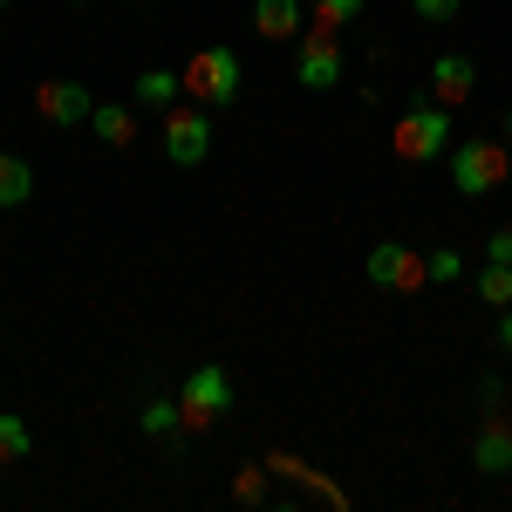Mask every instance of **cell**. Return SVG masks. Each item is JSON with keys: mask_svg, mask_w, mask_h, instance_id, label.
Masks as SVG:
<instances>
[{"mask_svg": "<svg viewBox=\"0 0 512 512\" xmlns=\"http://www.w3.org/2000/svg\"><path fill=\"white\" fill-rule=\"evenodd\" d=\"M390 151L396 164H431L451 151V110L437 103V96H424V103H403V117H396L390 130Z\"/></svg>", "mask_w": 512, "mask_h": 512, "instance_id": "cell-1", "label": "cell"}, {"mask_svg": "<svg viewBox=\"0 0 512 512\" xmlns=\"http://www.w3.org/2000/svg\"><path fill=\"white\" fill-rule=\"evenodd\" d=\"M239 403V383L226 362H198V369H185V390H178V410H185V437L212 431L226 410Z\"/></svg>", "mask_w": 512, "mask_h": 512, "instance_id": "cell-2", "label": "cell"}, {"mask_svg": "<svg viewBox=\"0 0 512 512\" xmlns=\"http://www.w3.org/2000/svg\"><path fill=\"white\" fill-rule=\"evenodd\" d=\"M444 158H451V185L465 198H485V192H499V185H512V151L499 137H465Z\"/></svg>", "mask_w": 512, "mask_h": 512, "instance_id": "cell-3", "label": "cell"}, {"mask_svg": "<svg viewBox=\"0 0 512 512\" xmlns=\"http://www.w3.org/2000/svg\"><path fill=\"white\" fill-rule=\"evenodd\" d=\"M185 96L205 103V110H233L239 103V55L226 48V41L198 48L192 62H185Z\"/></svg>", "mask_w": 512, "mask_h": 512, "instance_id": "cell-4", "label": "cell"}, {"mask_svg": "<svg viewBox=\"0 0 512 512\" xmlns=\"http://www.w3.org/2000/svg\"><path fill=\"white\" fill-rule=\"evenodd\" d=\"M294 76H301V89H335V82L349 76L342 28H321V21H308V28H301V41H294Z\"/></svg>", "mask_w": 512, "mask_h": 512, "instance_id": "cell-5", "label": "cell"}, {"mask_svg": "<svg viewBox=\"0 0 512 512\" xmlns=\"http://www.w3.org/2000/svg\"><path fill=\"white\" fill-rule=\"evenodd\" d=\"M362 274L376 280L383 294H424V287H431V260H424L410 239H383V246H369Z\"/></svg>", "mask_w": 512, "mask_h": 512, "instance_id": "cell-6", "label": "cell"}, {"mask_svg": "<svg viewBox=\"0 0 512 512\" xmlns=\"http://www.w3.org/2000/svg\"><path fill=\"white\" fill-rule=\"evenodd\" d=\"M164 158L178 164V171H192V164L212 158V110H205V103L185 96V110H178V103L164 110Z\"/></svg>", "mask_w": 512, "mask_h": 512, "instance_id": "cell-7", "label": "cell"}, {"mask_svg": "<svg viewBox=\"0 0 512 512\" xmlns=\"http://www.w3.org/2000/svg\"><path fill=\"white\" fill-rule=\"evenodd\" d=\"M35 117L55 123V130H82V123L96 117V96H89L76 76H48L35 89Z\"/></svg>", "mask_w": 512, "mask_h": 512, "instance_id": "cell-8", "label": "cell"}, {"mask_svg": "<svg viewBox=\"0 0 512 512\" xmlns=\"http://www.w3.org/2000/svg\"><path fill=\"white\" fill-rule=\"evenodd\" d=\"M472 89H478V62H472V55H437V62H431V96L444 103V110L472 103Z\"/></svg>", "mask_w": 512, "mask_h": 512, "instance_id": "cell-9", "label": "cell"}, {"mask_svg": "<svg viewBox=\"0 0 512 512\" xmlns=\"http://www.w3.org/2000/svg\"><path fill=\"white\" fill-rule=\"evenodd\" d=\"M472 465L485 478H506L512 472V417H485L472 437Z\"/></svg>", "mask_w": 512, "mask_h": 512, "instance_id": "cell-10", "label": "cell"}, {"mask_svg": "<svg viewBox=\"0 0 512 512\" xmlns=\"http://www.w3.org/2000/svg\"><path fill=\"white\" fill-rule=\"evenodd\" d=\"M253 28H260V41H301L308 0H253Z\"/></svg>", "mask_w": 512, "mask_h": 512, "instance_id": "cell-11", "label": "cell"}, {"mask_svg": "<svg viewBox=\"0 0 512 512\" xmlns=\"http://www.w3.org/2000/svg\"><path fill=\"white\" fill-rule=\"evenodd\" d=\"M89 130H96V144H103V151H130V144H137V117H130L123 103H96Z\"/></svg>", "mask_w": 512, "mask_h": 512, "instance_id": "cell-12", "label": "cell"}, {"mask_svg": "<svg viewBox=\"0 0 512 512\" xmlns=\"http://www.w3.org/2000/svg\"><path fill=\"white\" fill-rule=\"evenodd\" d=\"M28 198H35V164L0 151V212H21Z\"/></svg>", "mask_w": 512, "mask_h": 512, "instance_id": "cell-13", "label": "cell"}, {"mask_svg": "<svg viewBox=\"0 0 512 512\" xmlns=\"http://www.w3.org/2000/svg\"><path fill=\"white\" fill-rule=\"evenodd\" d=\"M178 96H185V76H178V69H144V76H137V103H144V110H171Z\"/></svg>", "mask_w": 512, "mask_h": 512, "instance_id": "cell-14", "label": "cell"}, {"mask_svg": "<svg viewBox=\"0 0 512 512\" xmlns=\"http://www.w3.org/2000/svg\"><path fill=\"white\" fill-rule=\"evenodd\" d=\"M137 424H144V437H164L171 444V437H185V410H178V396H158V403H144Z\"/></svg>", "mask_w": 512, "mask_h": 512, "instance_id": "cell-15", "label": "cell"}, {"mask_svg": "<svg viewBox=\"0 0 512 512\" xmlns=\"http://www.w3.org/2000/svg\"><path fill=\"white\" fill-rule=\"evenodd\" d=\"M28 451H35V431H28L14 410H0V472H7V465H21Z\"/></svg>", "mask_w": 512, "mask_h": 512, "instance_id": "cell-16", "label": "cell"}, {"mask_svg": "<svg viewBox=\"0 0 512 512\" xmlns=\"http://www.w3.org/2000/svg\"><path fill=\"white\" fill-rule=\"evenodd\" d=\"M478 301H485V308H512V267L485 260V274H478Z\"/></svg>", "mask_w": 512, "mask_h": 512, "instance_id": "cell-17", "label": "cell"}, {"mask_svg": "<svg viewBox=\"0 0 512 512\" xmlns=\"http://www.w3.org/2000/svg\"><path fill=\"white\" fill-rule=\"evenodd\" d=\"M267 478H274L267 465H239L233 472V499L239 506H267Z\"/></svg>", "mask_w": 512, "mask_h": 512, "instance_id": "cell-18", "label": "cell"}, {"mask_svg": "<svg viewBox=\"0 0 512 512\" xmlns=\"http://www.w3.org/2000/svg\"><path fill=\"white\" fill-rule=\"evenodd\" d=\"M362 7H369V0H308V21H321V28H349Z\"/></svg>", "mask_w": 512, "mask_h": 512, "instance_id": "cell-19", "label": "cell"}, {"mask_svg": "<svg viewBox=\"0 0 512 512\" xmlns=\"http://www.w3.org/2000/svg\"><path fill=\"white\" fill-rule=\"evenodd\" d=\"M424 260H431V287L465 280V253H458V246H437V253H424Z\"/></svg>", "mask_w": 512, "mask_h": 512, "instance_id": "cell-20", "label": "cell"}, {"mask_svg": "<svg viewBox=\"0 0 512 512\" xmlns=\"http://www.w3.org/2000/svg\"><path fill=\"white\" fill-rule=\"evenodd\" d=\"M417 21H458V0H410Z\"/></svg>", "mask_w": 512, "mask_h": 512, "instance_id": "cell-21", "label": "cell"}, {"mask_svg": "<svg viewBox=\"0 0 512 512\" xmlns=\"http://www.w3.org/2000/svg\"><path fill=\"white\" fill-rule=\"evenodd\" d=\"M485 260H499V267H512V226H499V233L485 239Z\"/></svg>", "mask_w": 512, "mask_h": 512, "instance_id": "cell-22", "label": "cell"}, {"mask_svg": "<svg viewBox=\"0 0 512 512\" xmlns=\"http://www.w3.org/2000/svg\"><path fill=\"white\" fill-rule=\"evenodd\" d=\"M499 349H512V308H499Z\"/></svg>", "mask_w": 512, "mask_h": 512, "instance_id": "cell-23", "label": "cell"}, {"mask_svg": "<svg viewBox=\"0 0 512 512\" xmlns=\"http://www.w3.org/2000/svg\"><path fill=\"white\" fill-rule=\"evenodd\" d=\"M506 130H512V103H506Z\"/></svg>", "mask_w": 512, "mask_h": 512, "instance_id": "cell-24", "label": "cell"}, {"mask_svg": "<svg viewBox=\"0 0 512 512\" xmlns=\"http://www.w3.org/2000/svg\"><path fill=\"white\" fill-rule=\"evenodd\" d=\"M0 7H14V0H0Z\"/></svg>", "mask_w": 512, "mask_h": 512, "instance_id": "cell-25", "label": "cell"}, {"mask_svg": "<svg viewBox=\"0 0 512 512\" xmlns=\"http://www.w3.org/2000/svg\"><path fill=\"white\" fill-rule=\"evenodd\" d=\"M69 7H82V0H69Z\"/></svg>", "mask_w": 512, "mask_h": 512, "instance_id": "cell-26", "label": "cell"}, {"mask_svg": "<svg viewBox=\"0 0 512 512\" xmlns=\"http://www.w3.org/2000/svg\"><path fill=\"white\" fill-rule=\"evenodd\" d=\"M506 403H512V396H506Z\"/></svg>", "mask_w": 512, "mask_h": 512, "instance_id": "cell-27", "label": "cell"}]
</instances>
